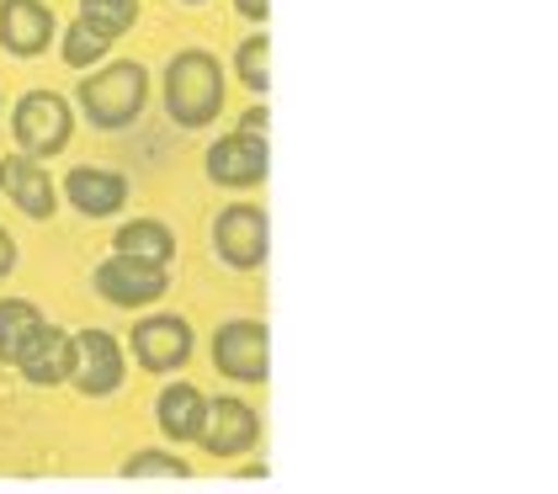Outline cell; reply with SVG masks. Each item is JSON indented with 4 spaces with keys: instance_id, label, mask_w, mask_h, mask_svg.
<instances>
[{
    "instance_id": "obj_4",
    "label": "cell",
    "mask_w": 558,
    "mask_h": 494,
    "mask_svg": "<svg viewBox=\"0 0 558 494\" xmlns=\"http://www.w3.org/2000/svg\"><path fill=\"white\" fill-rule=\"evenodd\" d=\"M129 377V357L123 340L112 329H81L70 335V388L86 399H112Z\"/></svg>"
},
{
    "instance_id": "obj_7",
    "label": "cell",
    "mask_w": 558,
    "mask_h": 494,
    "mask_svg": "<svg viewBox=\"0 0 558 494\" xmlns=\"http://www.w3.org/2000/svg\"><path fill=\"white\" fill-rule=\"evenodd\" d=\"M90 288L112 309H149L171 288V266H144V261H129V255L112 250V261H101L90 272Z\"/></svg>"
},
{
    "instance_id": "obj_13",
    "label": "cell",
    "mask_w": 558,
    "mask_h": 494,
    "mask_svg": "<svg viewBox=\"0 0 558 494\" xmlns=\"http://www.w3.org/2000/svg\"><path fill=\"white\" fill-rule=\"evenodd\" d=\"M11 368L22 372V383H33V388H59V383H70V329H59L44 320V325L22 340V351H16Z\"/></svg>"
},
{
    "instance_id": "obj_16",
    "label": "cell",
    "mask_w": 558,
    "mask_h": 494,
    "mask_svg": "<svg viewBox=\"0 0 558 494\" xmlns=\"http://www.w3.org/2000/svg\"><path fill=\"white\" fill-rule=\"evenodd\" d=\"M112 250L129 255V261H144V266H171L175 261V234L160 224V218H133V224L118 229Z\"/></svg>"
},
{
    "instance_id": "obj_20",
    "label": "cell",
    "mask_w": 558,
    "mask_h": 494,
    "mask_svg": "<svg viewBox=\"0 0 558 494\" xmlns=\"http://www.w3.org/2000/svg\"><path fill=\"white\" fill-rule=\"evenodd\" d=\"M81 22L101 27L107 38H123L138 22V0H81Z\"/></svg>"
},
{
    "instance_id": "obj_24",
    "label": "cell",
    "mask_w": 558,
    "mask_h": 494,
    "mask_svg": "<svg viewBox=\"0 0 558 494\" xmlns=\"http://www.w3.org/2000/svg\"><path fill=\"white\" fill-rule=\"evenodd\" d=\"M234 11H240L245 22H266V16H271V0H234Z\"/></svg>"
},
{
    "instance_id": "obj_10",
    "label": "cell",
    "mask_w": 558,
    "mask_h": 494,
    "mask_svg": "<svg viewBox=\"0 0 558 494\" xmlns=\"http://www.w3.org/2000/svg\"><path fill=\"white\" fill-rule=\"evenodd\" d=\"M203 170H208V181L214 186H229V192H251L266 181V138L256 133H223L208 144V155H203Z\"/></svg>"
},
{
    "instance_id": "obj_26",
    "label": "cell",
    "mask_w": 558,
    "mask_h": 494,
    "mask_svg": "<svg viewBox=\"0 0 558 494\" xmlns=\"http://www.w3.org/2000/svg\"><path fill=\"white\" fill-rule=\"evenodd\" d=\"M0 186H5V170H0Z\"/></svg>"
},
{
    "instance_id": "obj_17",
    "label": "cell",
    "mask_w": 558,
    "mask_h": 494,
    "mask_svg": "<svg viewBox=\"0 0 558 494\" xmlns=\"http://www.w3.org/2000/svg\"><path fill=\"white\" fill-rule=\"evenodd\" d=\"M112 43L118 38H107L101 27H90V22L75 16V22L64 27V38H59V53H64V64H70V70H96V64L112 53Z\"/></svg>"
},
{
    "instance_id": "obj_9",
    "label": "cell",
    "mask_w": 558,
    "mask_h": 494,
    "mask_svg": "<svg viewBox=\"0 0 558 494\" xmlns=\"http://www.w3.org/2000/svg\"><path fill=\"white\" fill-rule=\"evenodd\" d=\"M266 245H271V229H266V213L256 203H229L214 218V250L223 266L260 272L266 266Z\"/></svg>"
},
{
    "instance_id": "obj_25",
    "label": "cell",
    "mask_w": 558,
    "mask_h": 494,
    "mask_svg": "<svg viewBox=\"0 0 558 494\" xmlns=\"http://www.w3.org/2000/svg\"><path fill=\"white\" fill-rule=\"evenodd\" d=\"M181 5H203V0H181Z\"/></svg>"
},
{
    "instance_id": "obj_1",
    "label": "cell",
    "mask_w": 558,
    "mask_h": 494,
    "mask_svg": "<svg viewBox=\"0 0 558 494\" xmlns=\"http://www.w3.org/2000/svg\"><path fill=\"white\" fill-rule=\"evenodd\" d=\"M149 107V70L138 59H101L81 81V118L101 133H123Z\"/></svg>"
},
{
    "instance_id": "obj_22",
    "label": "cell",
    "mask_w": 558,
    "mask_h": 494,
    "mask_svg": "<svg viewBox=\"0 0 558 494\" xmlns=\"http://www.w3.org/2000/svg\"><path fill=\"white\" fill-rule=\"evenodd\" d=\"M266 123H271V112H266V107L256 101V107H251V112H245V118H240L234 128H240V133H256V138H266Z\"/></svg>"
},
{
    "instance_id": "obj_8",
    "label": "cell",
    "mask_w": 558,
    "mask_h": 494,
    "mask_svg": "<svg viewBox=\"0 0 558 494\" xmlns=\"http://www.w3.org/2000/svg\"><path fill=\"white\" fill-rule=\"evenodd\" d=\"M260 442V414L234 399V394H218V399H203V414H197V447L208 457H245Z\"/></svg>"
},
{
    "instance_id": "obj_5",
    "label": "cell",
    "mask_w": 558,
    "mask_h": 494,
    "mask_svg": "<svg viewBox=\"0 0 558 494\" xmlns=\"http://www.w3.org/2000/svg\"><path fill=\"white\" fill-rule=\"evenodd\" d=\"M208 357H214L218 377L260 388L266 372H271V335H266L260 320H223L214 329V340H208Z\"/></svg>"
},
{
    "instance_id": "obj_12",
    "label": "cell",
    "mask_w": 558,
    "mask_h": 494,
    "mask_svg": "<svg viewBox=\"0 0 558 494\" xmlns=\"http://www.w3.org/2000/svg\"><path fill=\"white\" fill-rule=\"evenodd\" d=\"M59 33L53 5L44 0H0V48L11 59H38Z\"/></svg>"
},
{
    "instance_id": "obj_14",
    "label": "cell",
    "mask_w": 558,
    "mask_h": 494,
    "mask_svg": "<svg viewBox=\"0 0 558 494\" xmlns=\"http://www.w3.org/2000/svg\"><path fill=\"white\" fill-rule=\"evenodd\" d=\"M0 170H5V197L16 203V213L22 218H38V224H48L53 213H59V192H53V176L44 170V160H33V155H5L0 160Z\"/></svg>"
},
{
    "instance_id": "obj_6",
    "label": "cell",
    "mask_w": 558,
    "mask_h": 494,
    "mask_svg": "<svg viewBox=\"0 0 558 494\" xmlns=\"http://www.w3.org/2000/svg\"><path fill=\"white\" fill-rule=\"evenodd\" d=\"M129 351L144 372L166 377V372H181L192 362L197 335H192V325H186L181 314H144V320L129 329Z\"/></svg>"
},
{
    "instance_id": "obj_18",
    "label": "cell",
    "mask_w": 558,
    "mask_h": 494,
    "mask_svg": "<svg viewBox=\"0 0 558 494\" xmlns=\"http://www.w3.org/2000/svg\"><path fill=\"white\" fill-rule=\"evenodd\" d=\"M38 325H44L38 303H27V298H0V362H5V368L16 362L22 340H27Z\"/></svg>"
},
{
    "instance_id": "obj_21",
    "label": "cell",
    "mask_w": 558,
    "mask_h": 494,
    "mask_svg": "<svg viewBox=\"0 0 558 494\" xmlns=\"http://www.w3.org/2000/svg\"><path fill=\"white\" fill-rule=\"evenodd\" d=\"M234 75L251 85V91H266L271 85V38L256 33V38H245L234 48Z\"/></svg>"
},
{
    "instance_id": "obj_15",
    "label": "cell",
    "mask_w": 558,
    "mask_h": 494,
    "mask_svg": "<svg viewBox=\"0 0 558 494\" xmlns=\"http://www.w3.org/2000/svg\"><path fill=\"white\" fill-rule=\"evenodd\" d=\"M197 414H203V388H197V383H171V388H160L155 420H160V431H166L171 447L197 442Z\"/></svg>"
},
{
    "instance_id": "obj_3",
    "label": "cell",
    "mask_w": 558,
    "mask_h": 494,
    "mask_svg": "<svg viewBox=\"0 0 558 494\" xmlns=\"http://www.w3.org/2000/svg\"><path fill=\"white\" fill-rule=\"evenodd\" d=\"M11 138H16V149L22 155H33V160H53V155H64L70 149V138H75V107L59 96V91H27L16 107H11Z\"/></svg>"
},
{
    "instance_id": "obj_11",
    "label": "cell",
    "mask_w": 558,
    "mask_h": 494,
    "mask_svg": "<svg viewBox=\"0 0 558 494\" xmlns=\"http://www.w3.org/2000/svg\"><path fill=\"white\" fill-rule=\"evenodd\" d=\"M64 203L81 218H112L129 203V176L112 170V165H75L64 176Z\"/></svg>"
},
{
    "instance_id": "obj_23",
    "label": "cell",
    "mask_w": 558,
    "mask_h": 494,
    "mask_svg": "<svg viewBox=\"0 0 558 494\" xmlns=\"http://www.w3.org/2000/svg\"><path fill=\"white\" fill-rule=\"evenodd\" d=\"M11 272H16V240H11V234L0 229V282H5Z\"/></svg>"
},
{
    "instance_id": "obj_19",
    "label": "cell",
    "mask_w": 558,
    "mask_h": 494,
    "mask_svg": "<svg viewBox=\"0 0 558 494\" xmlns=\"http://www.w3.org/2000/svg\"><path fill=\"white\" fill-rule=\"evenodd\" d=\"M123 479H192V462L166 447H144V453L123 457Z\"/></svg>"
},
{
    "instance_id": "obj_2",
    "label": "cell",
    "mask_w": 558,
    "mask_h": 494,
    "mask_svg": "<svg viewBox=\"0 0 558 494\" xmlns=\"http://www.w3.org/2000/svg\"><path fill=\"white\" fill-rule=\"evenodd\" d=\"M223 64H218L208 48H181L171 53V64H166V112H171L175 128H192V133H203V128L218 123V112H223Z\"/></svg>"
}]
</instances>
